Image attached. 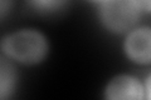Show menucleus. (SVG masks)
I'll list each match as a JSON object with an SVG mask.
<instances>
[{
	"mask_svg": "<svg viewBox=\"0 0 151 100\" xmlns=\"http://www.w3.org/2000/svg\"><path fill=\"white\" fill-rule=\"evenodd\" d=\"M50 54L47 34L35 26H19L5 33L0 41V55L18 66L42 65Z\"/></svg>",
	"mask_w": 151,
	"mask_h": 100,
	"instance_id": "1",
	"label": "nucleus"
},
{
	"mask_svg": "<svg viewBox=\"0 0 151 100\" xmlns=\"http://www.w3.org/2000/svg\"><path fill=\"white\" fill-rule=\"evenodd\" d=\"M145 15L134 0H105L96 5L97 21L110 35L124 36Z\"/></svg>",
	"mask_w": 151,
	"mask_h": 100,
	"instance_id": "2",
	"label": "nucleus"
},
{
	"mask_svg": "<svg viewBox=\"0 0 151 100\" xmlns=\"http://www.w3.org/2000/svg\"><path fill=\"white\" fill-rule=\"evenodd\" d=\"M121 53L136 68H151V24H137L121 36Z\"/></svg>",
	"mask_w": 151,
	"mask_h": 100,
	"instance_id": "3",
	"label": "nucleus"
},
{
	"mask_svg": "<svg viewBox=\"0 0 151 100\" xmlns=\"http://www.w3.org/2000/svg\"><path fill=\"white\" fill-rule=\"evenodd\" d=\"M106 100H145L144 79L134 73H117L107 80L102 89Z\"/></svg>",
	"mask_w": 151,
	"mask_h": 100,
	"instance_id": "4",
	"label": "nucleus"
},
{
	"mask_svg": "<svg viewBox=\"0 0 151 100\" xmlns=\"http://www.w3.org/2000/svg\"><path fill=\"white\" fill-rule=\"evenodd\" d=\"M20 84L19 66L0 55V99L8 100L14 98Z\"/></svg>",
	"mask_w": 151,
	"mask_h": 100,
	"instance_id": "5",
	"label": "nucleus"
},
{
	"mask_svg": "<svg viewBox=\"0 0 151 100\" xmlns=\"http://www.w3.org/2000/svg\"><path fill=\"white\" fill-rule=\"evenodd\" d=\"M32 11L39 15H53L67 6L68 0H25Z\"/></svg>",
	"mask_w": 151,
	"mask_h": 100,
	"instance_id": "6",
	"label": "nucleus"
},
{
	"mask_svg": "<svg viewBox=\"0 0 151 100\" xmlns=\"http://www.w3.org/2000/svg\"><path fill=\"white\" fill-rule=\"evenodd\" d=\"M13 4H14V0H0V16H1L3 21L5 20L8 14L12 11Z\"/></svg>",
	"mask_w": 151,
	"mask_h": 100,
	"instance_id": "7",
	"label": "nucleus"
},
{
	"mask_svg": "<svg viewBox=\"0 0 151 100\" xmlns=\"http://www.w3.org/2000/svg\"><path fill=\"white\" fill-rule=\"evenodd\" d=\"M142 79L145 87V100H151V68L147 69Z\"/></svg>",
	"mask_w": 151,
	"mask_h": 100,
	"instance_id": "8",
	"label": "nucleus"
},
{
	"mask_svg": "<svg viewBox=\"0 0 151 100\" xmlns=\"http://www.w3.org/2000/svg\"><path fill=\"white\" fill-rule=\"evenodd\" d=\"M136 3V5L139 6V9L142 14L146 15H151V0H134Z\"/></svg>",
	"mask_w": 151,
	"mask_h": 100,
	"instance_id": "9",
	"label": "nucleus"
},
{
	"mask_svg": "<svg viewBox=\"0 0 151 100\" xmlns=\"http://www.w3.org/2000/svg\"><path fill=\"white\" fill-rule=\"evenodd\" d=\"M87 1H89V3H92L94 6L97 5V4H100V3H102V1H105V0H87Z\"/></svg>",
	"mask_w": 151,
	"mask_h": 100,
	"instance_id": "10",
	"label": "nucleus"
}]
</instances>
